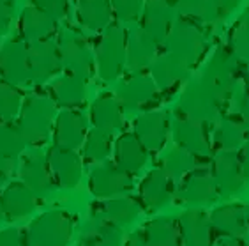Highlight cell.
Wrapping results in <instances>:
<instances>
[{
	"label": "cell",
	"mask_w": 249,
	"mask_h": 246,
	"mask_svg": "<svg viewBox=\"0 0 249 246\" xmlns=\"http://www.w3.org/2000/svg\"><path fill=\"white\" fill-rule=\"evenodd\" d=\"M19 36L25 43H37L52 39L57 32V21L41 9L29 5L21 11L18 19Z\"/></svg>",
	"instance_id": "obj_13"
},
{
	"label": "cell",
	"mask_w": 249,
	"mask_h": 246,
	"mask_svg": "<svg viewBox=\"0 0 249 246\" xmlns=\"http://www.w3.org/2000/svg\"><path fill=\"white\" fill-rule=\"evenodd\" d=\"M242 0H212V5L214 9L217 11L219 18H226L228 15H231L237 7L240 5Z\"/></svg>",
	"instance_id": "obj_37"
},
{
	"label": "cell",
	"mask_w": 249,
	"mask_h": 246,
	"mask_svg": "<svg viewBox=\"0 0 249 246\" xmlns=\"http://www.w3.org/2000/svg\"><path fill=\"white\" fill-rule=\"evenodd\" d=\"M30 5L41 9L55 21H60L69 13V0H30Z\"/></svg>",
	"instance_id": "obj_35"
},
{
	"label": "cell",
	"mask_w": 249,
	"mask_h": 246,
	"mask_svg": "<svg viewBox=\"0 0 249 246\" xmlns=\"http://www.w3.org/2000/svg\"><path fill=\"white\" fill-rule=\"evenodd\" d=\"M90 186L97 195H111L124 191L131 186L129 172L120 169L119 165L106 163L97 167L90 175Z\"/></svg>",
	"instance_id": "obj_18"
},
{
	"label": "cell",
	"mask_w": 249,
	"mask_h": 246,
	"mask_svg": "<svg viewBox=\"0 0 249 246\" xmlns=\"http://www.w3.org/2000/svg\"><path fill=\"white\" fill-rule=\"evenodd\" d=\"M48 167L57 181L64 186H74L80 179V158L72 149H64V147H53L48 156Z\"/></svg>",
	"instance_id": "obj_17"
},
{
	"label": "cell",
	"mask_w": 249,
	"mask_h": 246,
	"mask_svg": "<svg viewBox=\"0 0 249 246\" xmlns=\"http://www.w3.org/2000/svg\"><path fill=\"white\" fill-rule=\"evenodd\" d=\"M11 169H13V165H11V159L9 158H4V156L0 154V183L4 181L7 175H9Z\"/></svg>",
	"instance_id": "obj_40"
},
{
	"label": "cell",
	"mask_w": 249,
	"mask_h": 246,
	"mask_svg": "<svg viewBox=\"0 0 249 246\" xmlns=\"http://www.w3.org/2000/svg\"><path fill=\"white\" fill-rule=\"evenodd\" d=\"M159 44L145 32L140 25H134L127 30V58H125V69L131 73L145 71L150 68L154 58L159 55Z\"/></svg>",
	"instance_id": "obj_11"
},
{
	"label": "cell",
	"mask_w": 249,
	"mask_h": 246,
	"mask_svg": "<svg viewBox=\"0 0 249 246\" xmlns=\"http://www.w3.org/2000/svg\"><path fill=\"white\" fill-rule=\"evenodd\" d=\"M92 121L105 131H119L122 128V105L110 92L101 94L92 106Z\"/></svg>",
	"instance_id": "obj_20"
},
{
	"label": "cell",
	"mask_w": 249,
	"mask_h": 246,
	"mask_svg": "<svg viewBox=\"0 0 249 246\" xmlns=\"http://www.w3.org/2000/svg\"><path fill=\"white\" fill-rule=\"evenodd\" d=\"M145 0H110L113 18L120 23H133L140 19Z\"/></svg>",
	"instance_id": "obj_33"
},
{
	"label": "cell",
	"mask_w": 249,
	"mask_h": 246,
	"mask_svg": "<svg viewBox=\"0 0 249 246\" xmlns=\"http://www.w3.org/2000/svg\"><path fill=\"white\" fill-rule=\"evenodd\" d=\"M221 105L223 103L207 89V85L198 76L184 91L180 99V112L187 119H193L196 122H209L214 121Z\"/></svg>",
	"instance_id": "obj_7"
},
{
	"label": "cell",
	"mask_w": 249,
	"mask_h": 246,
	"mask_svg": "<svg viewBox=\"0 0 249 246\" xmlns=\"http://www.w3.org/2000/svg\"><path fill=\"white\" fill-rule=\"evenodd\" d=\"M57 44L62 58V68L69 75H74L87 82L96 69V57L83 34H80L76 29L64 27L57 32Z\"/></svg>",
	"instance_id": "obj_4"
},
{
	"label": "cell",
	"mask_w": 249,
	"mask_h": 246,
	"mask_svg": "<svg viewBox=\"0 0 249 246\" xmlns=\"http://www.w3.org/2000/svg\"><path fill=\"white\" fill-rule=\"evenodd\" d=\"M240 78L244 80L246 87L249 89V62H242V64H240Z\"/></svg>",
	"instance_id": "obj_41"
},
{
	"label": "cell",
	"mask_w": 249,
	"mask_h": 246,
	"mask_svg": "<svg viewBox=\"0 0 249 246\" xmlns=\"http://www.w3.org/2000/svg\"><path fill=\"white\" fill-rule=\"evenodd\" d=\"M0 80L16 87L30 82L29 55L23 39H9L0 46Z\"/></svg>",
	"instance_id": "obj_9"
},
{
	"label": "cell",
	"mask_w": 249,
	"mask_h": 246,
	"mask_svg": "<svg viewBox=\"0 0 249 246\" xmlns=\"http://www.w3.org/2000/svg\"><path fill=\"white\" fill-rule=\"evenodd\" d=\"M158 96V85L154 83L150 75L143 71L133 73L120 82L117 91V99L127 110H140L143 106L150 105Z\"/></svg>",
	"instance_id": "obj_10"
},
{
	"label": "cell",
	"mask_w": 249,
	"mask_h": 246,
	"mask_svg": "<svg viewBox=\"0 0 249 246\" xmlns=\"http://www.w3.org/2000/svg\"><path fill=\"white\" fill-rule=\"evenodd\" d=\"M110 147H111V133L110 131L101 130V128H96V130L85 138L83 154L89 159L99 161V159H105L106 156H108Z\"/></svg>",
	"instance_id": "obj_31"
},
{
	"label": "cell",
	"mask_w": 249,
	"mask_h": 246,
	"mask_svg": "<svg viewBox=\"0 0 249 246\" xmlns=\"http://www.w3.org/2000/svg\"><path fill=\"white\" fill-rule=\"evenodd\" d=\"M177 15L173 0H145L138 25L159 46H163L168 32L172 30L177 19Z\"/></svg>",
	"instance_id": "obj_8"
},
{
	"label": "cell",
	"mask_w": 249,
	"mask_h": 246,
	"mask_svg": "<svg viewBox=\"0 0 249 246\" xmlns=\"http://www.w3.org/2000/svg\"><path fill=\"white\" fill-rule=\"evenodd\" d=\"M193 156L184 149H175L164 158V172L172 177H180L193 169Z\"/></svg>",
	"instance_id": "obj_34"
},
{
	"label": "cell",
	"mask_w": 249,
	"mask_h": 246,
	"mask_svg": "<svg viewBox=\"0 0 249 246\" xmlns=\"http://www.w3.org/2000/svg\"><path fill=\"white\" fill-rule=\"evenodd\" d=\"M226 46L231 50V53L240 62H249V21L244 16H240L231 25Z\"/></svg>",
	"instance_id": "obj_28"
},
{
	"label": "cell",
	"mask_w": 249,
	"mask_h": 246,
	"mask_svg": "<svg viewBox=\"0 0 249 246\" xmlns=\"http://www.w3.org/2000/svg\"><path fill=\"white\" fill-rule=\"evenodd\" d=\"M142 193L145 200L152 204H161L168 198L170 193V175L163 170H154L147 175L142 184Z\"/></svg>",
	"instance_id": "obj_29"
},
{
	"label": "cell",
	"mask_w": 249,
	"mask_h": 246,
	"mask_svg": "<svg viewBox=\"0 0 249 246\" xmlns=\"http://www.w3.org/2000/svg\"><path fill=\"white\" fill-rule=\"evenodd\" d=\"M212 177H214V183H216V186L221 191H225V193L235 191L240 186V179H242V169H240L239 163V156L225 151L216 159L214 175Z\"/></svg>",
	"instance_id": "obj_23"
},
{
	"label": "cell",
	"mask_w": 249,
	"mask_h": 246,
	"mask_svg": "<svg viewBox=\"0 0 249 246\" xmlns=\"http://www.w3.org/2000/svg\"><path fill=\"white\" fill-rule=\"evenodd\" d=\"M244 133H246V126L239 117H225L217 124L212 140H214V145L219 147V149L230 151L242 144Z\"/></svg>",
	"instance_id": "obj_24"
},
{
	"label": "cell",
	"mask_w": 249,
	"mask_h": 246,
	"mask_svg": "<svg viewBox=\"0 0 249 246\" xmlns=\"http://www.w3.org/2000/svg\"><path fill=\"white\" fill-rule=\"evenodd\" d=\"M240 64L242 62L226 44H219L214 48L209 62L201 71L200 80L221 103H225L233 92L237 78L240 76Z\"/></svg>",
	"instance_id": "obj_3"
},
{
	"label": "cell",
	"mask_w": 249,
	"mask_h": 246,
	"mask_svg": "<svg viewBox=\"0 0 249 246\" xmlns=\"http://www.w3.org/2000/svg\"><path fill=\"white\" fill-rule=\"evenodd\" d=\"M173 136L184 151L191 154H207L209 152V144H207L205 133L201 128V122L187 119V117H178L173 122Z\"/></svg>",
	"instance_id": "obj_19"
},
{
	"label": "cell",
	"mask_w": 249,
	"mask_h": 246,
	"mask_svg": "<svg viewBox=\"0 0 249 246\" xmlns=\"http://www.w3.org/2000/svg\"><path fill=\"white\" fill-rule=\"evenodd\" d=\"M163 46L164 52L172 53L173 57L182 60L187 68H195L205 57L209 48V36L201 23L180 16L175 19Z\"/></svg>",
	"instance_id": "obj_1"
},
{
	"label": "cell",
	"mask_w": 249,
	"mask_h": 246,
	"mask_svg": "<svg viewBox=\"0 0 249 246\" xmlns=\"http://www.w3.org/2000/svg\"><path fill=\"white\" fill-rule=\"evenodd\" d=\"M85 131H87V119L82 112L76 110H64L57 117L55 122V142L58 147L64 149H76L85 142Z\"/></svg>",
	"instance_id": "obj_14"
},
{
	"label": "cell",
	"mask_w": 249,
	"mask_h": 246,
	"mask_svg": "<svg viewBox=\"0 0 249 246\" xmlns=\"http://www.w3.org/2000/svg\"><path fill=\"white\" fill-rule=\"evenodd\" d=\"M13 11H15V0H0V38L7 34V30L13 21Z\"/></svg>",
	"instance_id": "obj_36"
},
{
	"label": "cell",
	"mask_w": 249,
	"mask_h": 246,
	"mask_svg": "<svg viewBox=\"0 0 249 246\" xmlns=\"http://www.w3.org/2000/svg\"><path fill=\"white\" fill-rule=\"evenodd\" d=\"M21 108V94L16 85L0 80V119L11 121L18 115Z\"/></svg>",
	"instance_id": "obj_32"
},
{
	"label": "cell",
	"mask_w": 249,
	"mask_h": 246,
	"mask_svg": "<svg viewBox=\"0 0 249 246\" xmlns=\"http://www.w3.org/2000/svg\"><path fill=\"white\" fill-rule=\"evenodd\" d=\"M53 121V101L50 97L36 94L30 96L23 105V115L19 122V130L25 140L30 144H44L52 130Z\"/></svg>",
	"instance_id": "obj_5"
},
{
	"label": "cell",
	"mask_w": 249,
	"mask_h": 246,
	"mask_svg": "<svg viewBox=\"0 0 249 246\" xmlns=\"http://www.w3.org/2000/svg\"><path fill=\"white\" fill-rule=\"evenodd\" d=\"M239 119L244 122L246 128H249V89L244 87L239 94Z\"/></svg>",
	"instance_id": "obj_38"
},
{
	"label": "cell",
	"mask_w": 249,
	"mask_h": 246,
	"mask_svg": "<svg viewBox=\"0 0 249 246\" xmlns=\"http://www.w3.org/2000/svg\"><path fill=\"white\" fill-rule=\"evenodd\" d=\"M216 188L214 177L207 170H196L187 175L182 184V195L189 200H207L211 198Z\"/></svg>",
	"instance_id": "obj_26"
},
{
	"label": "cell",
	"mask_w": 249,
	"mask_h": 246,
	"mask_svg": "<svg viewBox=\"0 0 249 246\" xmlns=\"http://www.w3.org/2000/svg\"><path fill=\"white\" fill-rule=\"evenodd\" d=\"M53 99L64 108H74L85 103V80L74 75H64L52 85Z\"/></svg>",
	"instance_id": "obj_22"
},
{
	"label": "cell",
	"mask_w": 249,
	"mask_h": 246,
	"mask_svg": "<svg viewBox=\"0 0 249 246\" xmlns=\"http://www.w3.org/2000/svg\"><path fill=\"white\" fill-rule=\"evenodd\" d=\"M134 135L145 145V149L159 151L166 142L168 119L163 112H149L134 124Z\"/></svg>",
	"instance_id": "obj_15"
},
{
	"label": "cell",
	"mask_w": 249,
	"mask_h": 246,
	"mask_svg": "<svg viewBox=\"0 0 249 246\" xmlns=\"http://www.w3.org/2000/svg\"><path fill=\"white\" fill-rule=\"evenodd\" d=\"M239 163L240 169H242V174L249 177V142L242 147V152L239 156Z\"/></svg>",
	"instance_id": "obj_39"
},
{
	"label": "cell",
	"mask_w": 249,
	"mask_h": 246,
	"mask_svg": "<svg viewBox=\"0 0 249 246\" xmlns=\"http://www.w3.org/2000/svg\"><path fill=\"white\" fill-rule=\"evenodd\" d=\"M177 13L184 18L195 19L198 23H216L219 18L212 5V0H173Z\"/></svg>",
	"instance_id": "obj_25"
},
{
	"label": "cell",
	"mask_w": 249,
	"mask_h": 246,
	"mask_svg": "<svg viewBox=\"0 0 249 246\" xmlns=\"http://www.w3.org/2000/svg\"><path fill=\"white\" fill-rule=\"evenodd\" d=\"M30 82L43 85L62 71V58L58 52L57 39H46L37 43H27Z\"/></svg>",
	"instance_id": "obj_6"
},
{
	"label": "cell",
	"mask_w": 249,
	"mask_h": 246,
	"mask_svg": "<svg viewBox=\"0 0 249 246\" xmlns=\"http://www.w3.org/2000/svg\"><path fill=\"white\" fill-rule=\"evenodd\" d=\"M115 159L120 169L125 172H136L145 165L147 161V152L145 145L138 140L136 135L125 133L119 138L115 145Z\"/></svg>",
	"instance_id": "obj_21"
},
{
	"label": "cell",
	"mask_w": 249,
	"mask_h": 246,
	"mask_svg": "<svg viewBox=\"0 0 249 246\" xmlns=\"http://www.w3.org/2000/svg\"><path fill=\"white\" fill-rule=\"evenodd\" d=\"M242 16H244V18L249 21V5H248V9H246V13H244V15H242Z\"/></svg>",
	"instance_id": "obj_42"
},
{
	"label": "cell",
	"mask_w": 249,
	"mask_h": 246,
	"mask_svg": "<svg viewBox=\"0 0 249 246\" xmlns=\"http://www.w3.org/2000/svg\"><path fill=\"white\" fill-rule=\"evenodd\" d=\"M23 179L36 189H46L50 186V167L41 154H30L21 169Z\"/></svg>",
	"instance_id": "obj_27"
},
{
	"label": "cell",
	"mask_w": 249,
	"mask_h": 246,
	"mask_svg": "<svg viewBox=\"0 0 249 246\" xmlns=\"http://www.w3.org/2000/svg\"><path fill=\"white\" fill-rule=\"evenodd\" d=\"M127 30L120 23L108 25L103 32H99L94 57L99 76L105 82H113L124 73L125 58H127Z\"/></svg>",
	"instance_id": "obj_2"
},
{
	"label": "cell",
	"mask_w": 249,
	"mask_h": 246,
	"mask_svg": "<svg viewBox=\"0 0 249 246\" xmlns=\"http://www.w3.org/2000/svg\"><path fill=\"white\" fill-rule=\"evenodd\" d=\"M189 69L191 68H187L182 60L173 57L172 53L163 52L159 53L158 57L154 58V62L150 64L149 75L154 80V83L158 85V89L173 91L186 80L187 75H189Z\"/></svg>",
	"instance_id": "obj_12"
},
{
	"label": "cell",
	"mask_w": 249,
	"mask_h": 246,
	"mask_svg": "<svg viewBox=\"0 0 249 246\" xmlns=\"http://www.w3.org/2000/svg\"><path fill=\"white\" fill-rule=\"evenodd\" d=\"M76 19L83 29L92 32H103L113 21L110 0H78Z\"/></svg>",
	"instance_id": "obj_16"
},
{
	"label": "cell",
	"mask_w": 249,
	"mask_h": 246,
	"mask_svg": "<svg viewBox=\"0 0 249 246\" xmlns=\"http://www.w3.org/2000/svg\"><path fill=\"white\" fill-rule=\"evenodd\" d=\"M25 136L19 126H13L9 122L0 124V154L4 158L13 159L18 156L25 147Z\"/></svg>",
	"instance_id": "obj_30"
}]
</instances>
